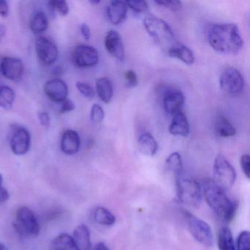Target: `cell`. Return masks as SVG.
<instances>
[{
	"mask_svg": "<svg viewBox=\"0 0 250 250\" xmlns=\"http://www.w3.org/2000/svg\"><path fill=\"white\" fill-rule=\"evenodd\" d=\"M90 118L94 124H101L104 118V111L100 105L95 104L90 111Z\"/></svg>",
	"mask_w": 250,
	"mask_h": 250,
	"instance_id": "obj_33",
	"label": "cell"
},
{
	"mask_svg": "<svg viewBox=\"0 0 250 250\" xmlns=\"http://www.w3.org/2000/svg\"><path fill=\"white\" fill-rule=\"evenodd\" d=\"M0 71L5 78L18 82L24 75V63L20 58L4 57L0 62Z\"/></svg>",
	"mask_w": 250,
	"mask_h": 250,
	"instance_id": "obj_12",
	"label": "cell"
},
{
	"mask_svg": "<svg viewBox=\"0 0 250 250\" xmlns=\"http://www.w3.org/2000/svg\"><path fill=\"white\" fill-rule=\"evenodd\" d=\"M201 188L205 200L213 213L224 222L232 221L236 213V205L228 197L225 190L213 179L204 180Z\"/></svg>",
	"mask_w": 250,
	"mask_h": 250,
	"instance_id": "obj_2",
	"label": "cell"
},
{
	"mask_svg": "<svg viewBox=\"0 0 250 250\" xmlns=\"http://www.w3.org/2000/svg\"><path fill=\"white\" fill-rule=\"evenodd\" d=\"M175 180L178 201L189 207H198L203 197L201 185L195 179L185 176L184 173Z\"/></svg>",
	"mask_w": 250,
	"mask_h": 250,
	"instance_id": "obj_4",
	"label": "cell"
},
{
	"mask_svg": "<svg viewBox=\"0 0 250 250\" xmlns=\"http://www.w3.org/2000/svg\"><path fill=\"white\" fill-rule=\"evenodd\" d=\"M236 250H250V235L249 231H241L237 238Z\"/></svg>",
	"mask_w": 250,
	"mask_h": 250,
	"instance_id": "obj_31",
	"label": "cell"
},
{
	"mask_svg": "<svg viewBox=\"0 0 250 250\" xmlns=\"http://www.w3.org/2000/svg\"><path fill=\"white\" fill-rule=\"evenodd\" d=\"M81 145L80 135L74 130L68 129L64 131L61 137V148L62 153L72 156L78 153Z\"/></svg>",
	"mask_w": 250,
	"mask_h": 250,
	"instance_id": "obj_15",
	"label": "cell"
},
{
	"mask_svg": "<svg viewBox=\"0 0 250 250\" xmlns=\"http://www.w3.org/2000/svg\"><path fill=\"white\" fill-rule=\"evenodd\" d=\"M80 30H81L82 35H83L84 39L86 41L90 40L91 33H90V29L89 26L86 24H83L80 27Z\"/></svg>",
	"mask_w": 250,
	"mask_h": 250,
	"instance_id": "obj_41",
	"label": "cell"
},
{
	"mask_svg": "<svg viewBox=\"0 0 250 250\" xmlns=\"http://www.w3.org/2000/svg\"><path fill=\"white\" fill-rule=\"evenodd\" d=\"M184 96L179 90H169L165 93L163 99L165 111L170 115H175L181 111L184 104Z\"/></svg>",
	"mask_w": 250,
	"mask_h": 250,
	"instance_id": "obj_16",
	"label": "cell"
},
{
	"mask_svg": "<svg viewBox=\"0 0 250 250\" xmlns=\"http://www.w3.org/2000/svg\"><path fill=\"white\" fill-rule=\"evenodd\" d=\"M39 122H40L41 125H42V126L48 128V127L50 125L51 118L50 116H49V115L47 113V112H39Z\"/></svg>",
	"mask_w": 250,
	"mask_h": 250,
	"instance_id": "obj_39",
	"label": "cell"
},
{
	"mask_svg": "<svg viewBox=\"0 0 250 250\" xmlns=\"http://www.w3.org/2000/svg\"><path fill=\"white\" fill-rule=\"evenodd\" d=\"M0 250H7L6 247L5 245L0 243Z\"/></svg>",
	"mask_w": 250,
	"mask_h": 250,
	"instance_id": "obj_44",
	"label": "cell"
},
{
	"mask_svg": "<svg viewBox=\"0 0 250 250\" xmlns=\"http://www.w3.org/2000/svg\"><path fill=\"white\" fill-rule=\"evenodd\" d=\"M0 40H1V39H0Z\"/></svg>",
	"mask_w": 250,
	"mask_h": 250,
	"instance_id": "obj_47",
	"label": "cell"
},
{
	"mask_svg": "<svg viewBox=\"0 0 250 250\" xmlns=\"http://www.w3.org/2000/svg\"><path fill=\"white\" fill-rule=\"evenodd\" d=\"M104 45L107 52L120 61H124L125 51L121 35L115 30L107 32L104 39Z\"/></svg>",
	"mask_w": 250,
	"mask_h": 250,
	"instance_id": "obj_14",
	"label": "cell"
},
{
	"mask_svg": "<svg viewBox=\"0 0 250 250\" xmlns=\"http://www.w3.org/2000/svg\"><path fill=\"white\" fill-rule=\"evenodd\" d=\"M208 39L216 52L227 55L238 53L243 47L239 29L235 24H216L210 27Z\"/></svg>",
	"mask_w": 250,
	"mask_h": 250,
	"instance_id": "obj_1",
	"label": "cell"
},
{
	"mask_svg": "<svg viewBox=\"0 0 250 250\" xmlns=\"http://www.w3.org/2000/svg\"><path fill=\"white\" fill-rule=\"evenodd\" d=\"M75 104L72 100L69 99H66L61 103V107L60 109V112L61 114L68 113V112H72L75 109Z\"/></svg>",
	"mask_w": 250,
	"mask_h": 250,
	"instance_id": "obj_38",
	"label": "cell"
},
{
	"mask_svg": "<svg viewBox=\"0 0 250 250\" xmlns=\"http://www.w3.org/2000/svg\"><path fill=\"white\" fill-rule=\"evenodd\" d=\"M216 130L217 134L222 137H233L236 134V129L228 118L220 116L216 121Z\"/></svg>",
	"mask_w": 250,
	"mask_h": 250,
	"instance_id": "obj_28",
	"label": "cell"
},
{
	"mask_svg": "<svg viewBox=\"0 0 250 250\" xmlns=\"http://www.w3.org/2000/svg\"><path fill=\"white\" fill-rule=\"evenodd\" d=\"M241 167L243 172L247 178L250 175V156L248 154H244L241 158Z\"/></svg>",
	"mask_w": 250,
	"mask_h": 250,
	"instance_id": "obj_37",
	"label": "cell"
},
{
	"mask_svg": "<svg viewBox=\"0 0 250 250\" xmlns=\"http://www.w3.org/2000/svg\"><path fill=\"white\" fill-rule=\"evenodd\" d=\"M73 238L80 250H89L91 248L90 229L87 225H79L74 229Z\"/></svg>",
	"mask_w": 250,
	"mask_h": 250,
	"instance_id": "obj_22",
	"label": "cell"
},
{
	"mask_svg": "<svg viewBox=\"0 0 250 250\" xmlns=\"http://www.w3.org/2000/svg\"><path fill=\"white\" fill-rule=\"evenodd\" d=\"M93 219L96 223L104 226H111L116 222L113 213L104 207H97L93 211Z\"/></svg>",
	"mask_w": 250,
	"mask_h": 250,
	"instance_id": "obj_27",
	"label": "cell"
},
{
	"mask_svg": "<svg viewBox=\"0 0 250 250\" xmlns=\"http://www.w3.org/2000/svg\"><path fill=\"white\" fill-rule=\"evenodd\" d=\"M76 86H77V88L79 92L86 99L92 100L95 97L96 92H95L93 87L88 83L79 82V83H77Z\"/></svg>",
	"mask_w": 250,
	"mask_h": 250,
	"instance_id": "obj_32",
	"label": "cell"
},
{
	"mask_svg": "<svg viewBox=\"0 0 250 250\" xmlns=\"http://www.w3.org/2000/svg\"><path fill=\"white\" fill-rule=\"evenodd\" d=\"M9 14V5L5 0H0V17H8Z\"/></svg>",
	"mask_w": 250,
	"mask_h": 250,
	"instance_id": "obj_40",
	"label": "cell"
},
{
	"mask_svg": "<svg viewBox=\"0 0 250 250\" xmlns=\"http://www.w3.org/2000/svg\"><path fill=\"white\" fill-rule=\"evenodd\" d=\"M144 26L150 37L167 52L179 43L169 24L160 18L149 16L144 20Z\"/></svg>",
	"mask_w": 250,
	"mask_h": 250,
	"instance_id": "obj_3",
	"label": "cell"
},
{
	"mask_svg": "<svg viewBox=\"0 0 250 250\" xmlns=\"http://www.w3.org/2000/svg\"><path fill=\"white\" fill-rule=\"evenodd\" d=\"M213 181L222 189H229L236 179V172L225 156H216L213 167Z\"/></svg>",
	"mask_w": 250,
	"mask_h": 250,
	"instance_id": "obj_7",
	"label": "cell"
},
{
	"mask_svg": "<svg viewBox=\"0 0 250 250\" xmlns=\"http://www.w3.org/2000/svg\"><path fill=\"white\" fill-rule=\"evenodd\" d=\"M48 27L49 20L44 12L37 11L32 16L30 21V28L33 34H42L47 30Z\"/></svg>",
	"mask_w": 250,
	"mask_h": 250,
	"instance_id": "obj_23",
	"label": "cell"
},
{
	"mask_svg": "<svg viewBox=\"0 0 250 250\" xmlns=\"http://www.w3.org/2000/svg\"><path fill=\"white\" fill-rule=\"evenodd\" d=\"M2 175H0V187H2Z\"/></svg>",
	"mask_w": 250,
	"mask_h": 250,
	"instance_id": "obj_46",
	"label": "cell"
},
{
	"mask_svg": "<svg viewBox=\"0 0 250 250\" xmlns=\"http://www.w3.org/2000/svg\"><path fill=\"white\" fill-rule=\"evenodd\" d=\"M126 4L128 8L136 13H145L148 11V5L146 1H128Z\"/></svg>",
	"mask_w": 250,
	"mask_h": 250,
	"instance_id": "obj_34",
	"label": "cell"
},
{
	"mask_svg": "<svg viewBox=\"0 0 250 250\" xmlns=\"http://www.w3.org/2000/svg\"><path fill=\"white\" fill-rule=\"evenodd\" d=\"M157 5H161V6L165 7V8H169L173 11H179L182 8V3L180 1L174 0V1H156Z\"/></svg>",
	"mask_w": 250,
	"mask_h": 250,
	"instance_id": "obj_35",
	"label": "cell"
},
{
	"mask_svg": "<svg viewBox=\"0 0 250 250\" xmlns=\"http://www.w3.org/2000/svg\"><path fill=\"white\" fill-rule=\"evenodd\" d=\"M184 214L189 232L194 239L208 248L213 247V234L210 225L187 210H184Z\"/></svg>",
	"mask_w": 250,
	"mask_h": 250,
	"instance_id": "obj_6",
	"label": "cell"
},
{
	"mask_svg": "<svg viewBox=\"0 0 250 250\" xmlns=\"http://www.w3.org/2000/svg\"><path fill=\"white\" fill-rule=\"evenodd\" d=\"M43 91L46 96L55 103H62L68 99V85L61 79H52L46 82L43 87Z\"/></svg>",
	"mask_w": 250,
	"mask_h": 250,
	"instance_id": "obj_13",
	"label": "cell"
},
{
	"mask_svg": "<svg viewBox=\"0 0 250 250\" xmlns=\"http://www.w3.org/2000/svg\"><path fill=\"white\" fill-rule=\"evenodd\" d=\"M172 122L169 127V131L172 135L186 137L189 134V124L184 112H177L173 115Z\"/></svg>",
	"mask_w": 250,
	"mask_h": 250,
	"instance_id": "obj_18",
	"label": "cell"
},
{
	"mask_svg": "<svg viewBox=\"0 0 250 250\" xmlns=\"http://www.w3.org/2000/svg\"><path fill=\"white\" fill-rule=\"evenodd\" d=\"M16 93L9 86H0V107L9 109L15 102Z\"/></svg>",
	"mask_w": 250,
	"mask_h": 250,
	"instance_id": "obj_29",
	"label": "cell"
},
{
	"mask_svg": "<svg viewBox=\"0 0 250 250\" xmlns=\"http://www.w3.org/2000/svg\"><path fill=\"white\" fill-rule=\"evenodd\" d=\"M90 3L93 4V5H97V4H99V2H100V1H93V0H92V1H90Z\"/></svg>",
	"mask_w": 250,
	"mask_h": 250,
	"instance_id": "obj_45",
	"label": "cell"
},
{
	"mask_svg": "<svg viewBox=\"0 0 250 250\" xmlns=\"http://www.w3.org/2000/svg\"><path fill=\"white\" fill-rule=\"evenodd\" d=\"M128 6L126 2L124 1H112L110 2L106 11L108 18L111 23L118 25L125 21L127 17Z\"/></svg>",
	"mask_w": 250,
	"mask_h": 250,
	"instance_id": "obj_17",
	"label": "cell"
},
{
	"mask_svg": "<svg viewBox=\"0 0 250 250\" xmlns=\"http://www.w3.org/2000/svg\"><path fill=\"white\" fill-rule=\"evenodd\" d=\"M138 148L142 154L153 156L159 150L157 141L150 133L146 132L140 136L138 140Z\"/></svg>",
	"mask_w": 250,
	"mask_h": 250,
	"instance_id": "obj_19",
	"label": "cell"
},
{
	"mask_svg": "<svg viewBox=\"0 0 250 250\" xmlns=\"http://www.w3.org/2000/svg\"><path fill=\"white\" fill-rule=\"evenodd\" d=\"M10 146L14 154L23 156L28 153L31 146V135L24 127L17 126L13 130Z\"/></svg>",
	"mask_w": 250,
	"mask_h": 250,
	"instance_id": "obj_11",
	"label": "cell"
},
{
	"mask_svg": "<svg viewBox=\"0 0 250 250\" xmlns=\"http://www.w3.org/2000/svg\"><path fill=\"white\" fill-rule=\"evenodd\" d=\"M166 167L167 170L175 178L184 173L181 156L178 152L171 153L166 160Z\"/></svg>",
	"mask_w": 250,
	"mask_h": 250,
	"instance_id": "obj_25",
	"label": "cell"
},
{
	"mask_svg": "<svg viewBox=\"0 0 250 250\" xmlns=\"http://www.w3.org/2000/svg\"><path fill=\"white\" fill-rule=\"evenodd\" d=\"M167 54L171 58H178V60L188 65H192L194 62V60H195L192 51L185 45L181 44L180 43L172 49H169Z\"/></svg>",
	"mask_w": 250,
	"mask_h": 250,
	"instance_id": "obj_20",
	"label": "cell"
},
{
	"mask_svg": "<svg viewBox=\"0 0 250 250\" xmlns=\"http://www.w3.org/2000/svg\"><path fill=\"white\" fill-rule=\"evenodd\" d=\"M221 89L228 94H238L244 87L242 74L238 70L228 68L222 72L219 79Z\"/></svg>",
	"mask_w": 250,
	"mask_h": 250,
	"instance_id": "obj_8",
	"label": "cell"
},
{
	"mask_svg": "<svg viewBox=\"0 0 250 250\" xmlns=\"http://www.w3.org/2000/svg\"><path fill=\"white\" fill-rule=\"evenodd\" d=\"M36 52L42 63L50 65L55 63L59 56L58 46L47 38L41 36L36 42Z\"/></svg>",
	"mask_w": 250,
	"mask_h": 250,
	"instance_id": "obj_10",
	"label": "cell"
},
{
	"mask_svg": "<svg viewBox=\"0 0 250 250\" xmlns=\"http://www.w3.org/2000/svg\"><path fill=\"white\" fill-rule=\"evenodd\" d=\"M10 198V194L6 188L0 187V203H5L8 201Z\"/></svg>",
	"mask_w": 250,
	"mask_h": 250,
	"instance_id": "obj_42",
	"label": "cell"
},
{
	"mask_svg": "<svg viewBox=\"0 0 250 250\" xmlns=\"http://www.w3.org/2000/svg\"><path fill=\"white\" fill-rule=\"evenodd\" d=\"M51 250H80L69 234L61 233L52 241Z\"/></svg>",
	"mask_w": 250,
	"mask_h": 250,
	"instance_id": "obj_24",
	"label": "cell"
},
{
	"mask_svg": "<svg viewBox=\"0 0 250 250\" xmlns=\"http://www.w3.org/2000/svg\"><path fill=\"white\" fill-rule=\"evenodd\" d=\"M48 7L52 12L58 14L61 17H66L69 14V6L66 1L52 0L48 2Z\"/></svg>",
	"mask_w": 250,
	"mask_h": 250,
	"instance_id": "obj_30",
	"label": "cell"
},
{
	"mask_svg": "<svg viewBox=\"0 0 250 250\" xmlns=\"http://www.w3.org/2000/svg\"><path fill=\"white\" fill-rule=\"evenodd\" d=\"M14 228L20 236H38L41 228L36 215L31 209L23 206L17 210Z\"/></svg>",
	"mask_w": 250,
	"mask_h": 250,
	"instance_id": "obj_5",
	"label": "cell"
},
{
	"mask_svg": "<svg viewBox=\"0 0 250 250\" xmlns=\"http://www.w3.org/2000/svg\"><path fill=\"white\" fill-rule=\"evenodd\" d=\"M125 81H126L127 86L129 87H134L138 84V78H137V74L134 71H127L125 73Z\"/></svg>",
	"mask_w": 250,
	"mask_h": 250,
	"instance_id": "obj_36",
	"label": "cell"
},
{
	"mask_svg": "<svg viewBox=\"0 0 250 250\" xmlns=\"http://www.w3.org/2000/svg\"><path fill=\"white\" fill-rule=\"evenodd\" d=\"M96 92L101 100L109 104L113 97V86L112 82L106 77L98 79L96 82Z\"/></svg>",
	"mask_w": 250,
	"mask_h": 250,
	"instance_id": "obj_21",
	"label": "cell"
},
{
	"mask_svg": "<svg viewBox=\"0 0 250 250\" xmlns=\"http://www.w3.org/2000/svg\"><path fill=\"white\" fill-rule=\"evenodd\" d=\"M217 244L219 250H236L232 232L228 227H222L219 229Z\"/></svg>",
	"mask_w": 250,
	"mask_h": 250,
	"instance_id": "obj_26",
	"label": "cell"
},
{
	"mask_svg": "<svg viewBox=\"0 0 250 250\" xmlns=\"http://www.w3.org/2000/svg\"><path fill=\"white\" fill-rule=\"evenodd\" d=\"M72 59L74 63L79 68H91L99 62V52L93 46L79 45L74 49Z\"/></svg>",
	"mask_w": 250,
	"mask_h": 250,
	"instance_id": "obj_9",
	"label": "cell"
},
{
	"mask_svg": "<svg viewBox=\"0 0 250 250\" xmlns=\"http://www.w3.org/2000/svg\"><path fill=\"white\" fill-rule=\"evenodd\" d=\"M93 250H109L107 246L104 242H99L95 246Z\"/></svg>",
	"mask_w": 250,
	"mask_h": 250,
	"instance_id": "obj_43",
	"label": "cell"
}]
</instances>
